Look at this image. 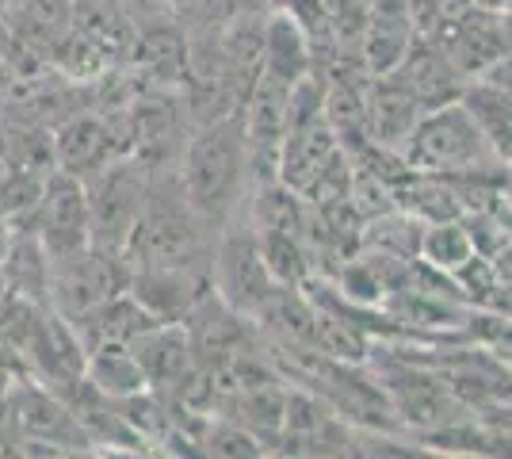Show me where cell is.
<instances>
[{"label": "cell", "mask_w": 512, "mask_h": 459, "mask_svg": "<svg viewBox=\"0 0 512 459\" xmlns=\"http://www.w3.org/2000/svg\"><path fill=\"white\" fill-rule=\"evenodd\" d=\"M176 173L184 184V196L192 199V207L214 230L249 219L253 169H249L245 115L230 111L192 127L180 150Z\"/></svg>", "instance_id": "obj_1"}, {"label": "cell", "mask_w": 512, "mask_h": 459, "mask_svg": "<svg viewBox=\"0 0 512 459\" xmlns=\"http://www.w3.org/2000/svg\"><path fill=\"white\" fill-rule=\"evenodd\" d=\"M214 230L184 196V184L176 165L153 169L150 196L142 207V219L127 241L130 268H165V272H211Z\"/></svg>", "instance_id": "obj_2"}, {"label": "cell", "mask_w": 512, "mask_h": 459, "mask_svg": "<svg viewBox=\"0 0 512 459\" xmlns=\"http://www.w3.org/2000/svg\"><path fill=\"white\" fill-rule=\"evenodd\" d=\"M402 157L413 173L425 176H497L509 165L490 150V142L482 138L478 123L470 119V111L451 100L444 108H432L421 115L417 131L409 134L402 146Z\"/></svg>", "instance_id": "obj_3"}, {"label": "cell", "mask_w": 512, "mask_h": 459, "mask_svg": "<svg viewBox=\"0 0 512 459\" xmlns=\"http://www.w3.org/2000/svg\"><path fill=\"white\" fill-rule=\"evenodd\" d=\"M88 215H92V245L127 253V241L142 219V207L150 196V169L134 157H115L100 173L85 180Z\"/></svg>", "instance_id": "obj_4"}, {"label": "cell", "mask_w": 512, "mask_h": 459, "mask_svg": "<svg viewBox=\"0 0 512 459\" xmlns=\"http://www.w3.org/2000/svg\"><path fill=\"white\" fill-rule=\"evenodd\" d=\"M123 291H130V261L123 253L88 245L73 257L50 261V310H58L69 326L85 322Z\"/></svg>", "instance_id": "obj_5"}, {"label": "cell", "mask_w": 512, "mask_h": 459, "mask_svg": "<svg viewBox=\"0 0 512 459\" xmlns=\"http://www.w3.org/2000/svg\"><path fill=\"white\" fill-rule=\"evenodd\" d=\"M4 402H8V417H12L23 452H88L92 448L69 402L46 383H39L35 375H20L8 387Z\"/></svg>", "instance_id": "obj_6"}, {"label": "cell", "mask_w": 512, "mask_h": 459, "mask_svg": "<svg viewBox=\"0 0 512 459\" xmlns=\"http://www.w3.org/2000/svg\"><path fill=\"white\" fill-rule=\"evenodd\" d=\"M276 276L260 253L256 230L249 219L230 222L218 230L211 257V287L222 303H230L237 314L256 318V310L268 303V295L276 291Z\"/></svg>", "instance_id": "obj_7"}, {"label": "cell", "mask_w": 512, "mask_h": 459, "mask_svg": "<svg viewBox=\"0 0 512 459\" xmlns=\"http://www.w3.org/2000/svg\"><path fill=\"white\" fill-rule=\"evenodd\" d=\"M35 238L43 241L50 261L73 257L92 245V215H88V188L81 176L54 173L46 176L43 199H39V215H35Z\"/></svg>", "instance_id": "obj_8"}, {"label": "cell", "mask_w": 512, "mask_h": 459, "mask_svg": "<svg viewBox=\"0 0 512 459\" xmlns=\"http://www.w3.org/2000/svg\"><path fill=\"white\" fill-rule=\"evenodd\" d=\"M23 364H27V375H35L50 391L62 394L88 375V349L58 310L43 306L23 341Z\"/></svg>", "instance_id": "obj_9"}, {"label": "cell", "mask_w": 512, "mask_h": 459, "mask_svg": "<svg viewBox=\"0 0 512 459\" xmlns=\"http://www.w3.org/2000/svg\"><path fill=\"white\" fill-rule=\"evenodd\" d=\"M54 150H58V169L81 176V180L100 173L115 157H127L119 134L111 131V123L96 108L69 115L62 127L54 131Z\"/></svg>", "instance_id": "obj_10"}, {"label": "cell", "mask_w": 512, "mask_h": 459, "mask_svg": "<svg viewBox=\"0 0 512 459\" xmlns=\"http://www.w3.org/2000/svg\"><path fill=\"white\" fill-rule=\"evenodd\" d=\"M264 35H268V8L230 12V20L222 27V81L241 108L256 81L264 77Z\"/></svg>", "instance_id": "obj_11"}, {"label": "cell", "mask_w": 512, "mask_h": 459, "mask_svg": "<svg viewBox=\"0 0 512 459\" xmlns=\"http://www.w3.org/2000/svg\"><path fill=\"white\" fill-rule=\"evenodd\" d=\"M425 108L417 104V96L402 85L398 73H379L367 85V138L383 150L402 153L409 134L417 131Z\"/></svg>", "instance_id": "obj_12"}, {"label": "cell", "mask_w": 512, "mask_h": 459, "mask_svg": "<svg viewBox=\"0 0 512 459\" xmlns=\"http://www.w3.org/2000/svg\"><path fill=\"white\" fill-rule=\"evenodd\" d=\"M390 73L402 77V85L417 96V104L425 111L459 100V92L467 85V77L455 69V62L444 54V46L436 43L432 35H417L413 46H409V54L402 58V66L390 69Z\"/></svg>", "instance_id": "obj_13"}, {"label": "cell", "mask_w": 512, "mask_h": 459, "mask_svg": "<svg viewBox=\"0 0 512 459\" xmlns=\"http://www.w3.org/2000/svg\"><path fill=\"white\" fill-rule=\"evenodd\" d=\"M130 349H134L142 372H146L150 391H157V394L172 391V387L195 368V360H199L192 345V333H188L184 322H161V326H153L150 333H142Z\"/></svg>", "instance_id": "obj_14"}, {"label": "cell", "mask_w": 512, "mask_h": 459, "mask_svg": "<svg viewBox=\"0 0 512 459\" xmlns=\"http://www.w3.org/2000/svg\"><path fill=\"white\" fill-rule=\"evenodd\" d=\"M153 326H161V318L146 310L130 291L107 299L100 310H92L85 322H77V337L85 341V349H100V345H134L142 333H150Z\"/></svg>", "instance_id": "obj_15"}, {"label": "cell", "mask_w": 512, "mask_h": 459, "mask_svg": "<svg viewBox=\"0 0 512 459\" xmlns=\"http://www.w3.org/2000/svg\"><path fill=\"white\" fill-rule=\"evenodd\" d=\"M73 8L77 0H4L0 20L16 43L43 58L54 39L73 23Z\"/></svg>", "instance_id": "obj_16"}, {"label": "cell", "mask_w": 512, "mask_h": 459, "mask_svg": "<svg viewBox=\"0 0 512 459\" xmlns=\"http://www.w3.org/2000/svg\"><path fill=\"white\" fill-rule=\"evenodd\" d=\"M314 69V46L310 35L291 20L287 12L268 8V35H264V73L276 77L279 85H299L302 77Z\"/></svg>", "instance_id": "obj_17"}, {"label": "cell", "mask_w": 512, "mask_h": 459, "mask_svg": "<svg viewBox=\"0 0 512 459\" xmlns=\"http://www.w3.org/2000/svg\"><path fill=\"white\" fill-rule=\"evenodd\" d=\"M459 104L470 111V119L478 123L482 138L490 142V150L512 165V96L501 85H493L490 77H470Z\"/></svg>", "instance_id": "obj_18"}, {"label": "cell", "mask_w": 512, "mask_h": 459, "mask_svg": "<svg viewBox=\"0 0 512 459\" xmlns=\"http://www.w3.org/2000/svg\"><path fill=\"white\" fill-rule=\"evenodd\" d=\"M0 280L27 303L50 306V253L43 249V241L35 234H8Z\"/></svg>", "instance_id": "obj_19"}, {"label": "cell", "mask_w": 512, "mask_h": 459, "mask_svg": "<svg viewBox=\"0 0 512 459\" xmlns=\"http://www.w3.org/2000/svg\"><path fill=\"white\" fill-rule=\"evenodd\" d=\"M46 176L31 169H0V226L8 234H35V215H39V199H43Z\"/></svg>", "instance_id": "obj_20"}, {"label": "cell", "mask_w": 512, "mask_h": 459, "mask_svg": "<svg viewBox=\"0 0 512 459\" xmlns=\"http://www.w3.org/2000/svg\"><path fill=\"white\" fill-rule=\"evenodd\" d=\"M88 383L96 391L111 394V398H130V394L150 391L146 372L138 364V356L130 345H100L88 352Z\"/></svg>", "instance_id": "obj_21"}, {"label": "cell", "mask_w": 512, "mask_h": 459, "mask_svg": "<svg viewBox=\"0 0 512 459\" xmlns=\"http://www.w3.org/2000/svg\"><path fill=\"white\" fill-rule=\"evenodd\" d=\"M478 257V245L470 234L467 219H444V222H428L425 234H421V261L440 268L455 276L459 268H467Z\"/></svg>", "instance_id": "obj_22"}, {"label": "cell", "mask_w": 512, "mask_h": 459, "mask_svg": "<svg viewBox=\"0 0 512 459\" xmlns=\"http://www.w3.org/2000/svg\"><path fill=\"white\" fill-rule=\"evenodd\" d=\"M482 77H490L493 85H501V88H505V92L512 96V50H509V54H505V58H501V62H497L493 69H486Z\"/></svg>", "instance_id": "obj_23"}, {"label": "cell", "mask_w": 512, "mask_h": 459, "mask_svg": "<svg viewBox=\"0 0 512 459\" xmlns=\"http://www.w3.org/2000/svg\"><path fill=\"white\" fill-rule=\"evenodd\" d=\"M478 8H490V12H512V0H474Z\"/></svg>", "instance_id": "obj_24"}, {"label": "cell", "mask_w": 512, "mask_h": 459, "mask_svg": "<svg viewBox=\"0 0 512 459\" xmlns=\"http://www.w3.org/2000/svg\"><path fill=\"white\" fill-rule=\"evenodd\" d=\"M12 46V35H8V27H4V20H0V54Z\"/></svg>", "instance_id": "obj_25"}, {"label": "cell", "mask_w": 512, "mask_h": 459, "mask_svg": "<svg viewBox=\"0 0 512 459\" xmlns=\"http://www.w3.org/2000/svg\"><path fill=\"white\" fill-rule=\"evenodd\" d=\"M4 245H8V230L0 226V257H4Z\"/></svg>", "instance_id": "obj_26"}, {"label": "cell", "mask_w": 512, "mask_h": 459, "mask_svg": "<svg viewBox=\"0 0 512 459\" xmlns=\"http://www.w3.org/2000/svg\"><path fill=\"white\" fill-rule=\"evenodd\" d=\"M0 12H4V0H0Z\"/></svg>", "instance_id": "obj_27"}]
</instances>
